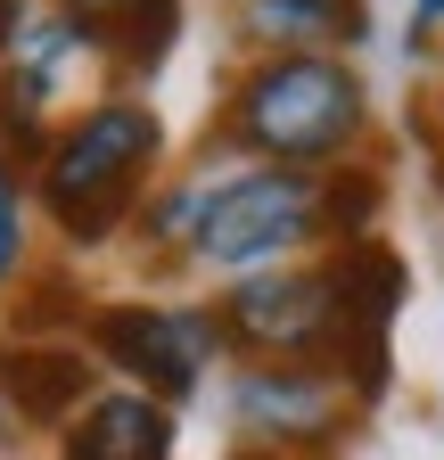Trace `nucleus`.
Masks as SVG:
<instances>
[{"instance_id":"f257e3e1","label":"nucleus","mask_w":444,"mask_h":460,"mask_svg":"<svg viewBox=\"0 0 444 460\" xmlns=\"http://www.w3.org/2000/svg\"><path fill=\"white\" fill-rule=\"evenodd\" d=\"M370 124L354 66H338L329 49H289V58H255L231 83V140L263 164L289 172H329Z\"/></svg>"},{"instance_id":"f03ea898","label":"nucleus","mask_w":444,"mask_h":460,"mask_svg":"<svg viewBox=\"0 0 444 460\" xmlns=\"http://www.w3.org/2000/svg\"><path fill=\"white\" fill-rule=\"evenodd\" d=\"M164 156V124L140 99H99L41 148V206L58 214V230L75 247H99L132 222V206L156 181Z\"/></svg>"},{"instance_id":"7ed1b4c3","label":"nucleus","mask_w":444,"mask_h":460,"mask_svg":"<svg viewBox=\"0 0 444 460\" xmlns=\"http://www.w3.org/2000/svg\"><path fill=\"white\" fill-rule=\"evenodd\" d=\"M313 239H321V172L247 164V172H231V181L206 190L190 263L247 279V271H271V263H297Z\"/></svg>"},{"instance_id":"20e7f679","label":"nucleus","mask_w":444,"mask_h":460,"mask_svg":"<svg viewBox=\"0 0 444 460\" xmlns=\"http://www.w3.org/2000/svg\"><path fill=\"white\" fill-rule=\"evenodd\" d=\"M83 337H91V362L99 370H116L124 386H140L156 402L198 394L214 362H231V337H222V313L214 305H156V296L91 305Z\"/></svg>"},{"instance_id":"39448f33","label":"nucleus","mask_w":444,"mask_h":460,"mask_svg":"<svg viewBox=\"0 0 444 460\" xmlns=\"http://www.w3.org/2000/svg\"><path fill=\"white\" fill-rule=\"evenodd\" d=\"M222 337L247 362H329L338 345V296L321 263H271L222 288Z\"/></svg>"},{"instance_id":"423d86ee","label":"nucleus","mask_w":444,"mask_h":460,"mask_svg":"<svg viewBox=\"0 0 444 460\" xmlns=\"http://www.w3.org/2000/svg\"><path fill=\"white\" fill-rule=\"evenodd\" d=\"M346 411H354V394L329 362H239L231 370V420L255 452L321 460V444H338Z\"/></svg>"},{"instance_id":"0eeeda50","label":"nucleus","mask_w":444,"mask_h":460,"mask_svg":"<svg viewBox=\"0 0 444 460\" xmlns=\"http://www.w3.org/2000/svg\"><path fill=\"white\" fill-rule=\"evenodd\" d=\"M91 49H99V33H91L75 9H58V0L33 9V0H25L9 49H0V140L33 148L41 124L58 115V91L75 83V66H83Z\"/></svg>"},{"instance_id":"6e6552de","label":"nucleus","mask_w":444,"mask_h":460,"mask_svg":"<svg viewBox=\"0 0 444 460\" xmlns=\"http://www.w3.org/2000/svg\"><path fill=\"white\" fill-rule=\"evenodd\" d=\"M91 394H99L91 345H67V337H9L0 345V402H9V420L58 436Z\"/></svg>"},{"instance_id":"1a4fd4ad","label":"nucleus","mask_w":444,"mask_h":460,"mask_svg":"<svg viewBox=\"0 0 444 460\" xmlns=\"http://www.w3.org/2000/svg\"><path fill=\"white\" fill-rule=\"evenodd\" d=\"M173 444H182L173 402H156L140 386H99L58 428V460H173Z\"/></svg>"},{"instance_id":"9d476101","label":"nucleus","mask_w":444,"mask_h":460,"mask_svg":"<svg viewBox=\"0 0 444 460\" xmlns=\"http://www.w3.org/2000/svg\"><path fill=\"white\" fill-rule=\"evenodd\" d=\"M239 25L271 58H289V49H321V41H354L362 33V0H247Z\"/></svg>"},{"instance_id":"9b49d317","label":"nucleus","mask_w":444,"mask_h":460,"mask_svg":"<svg viewBox=\"0 0 444 460\" xmlns=\"http://www.w3.org/2000/svg\"><path fill=\"white\" fill-rule=\"evenodd\" d=\"M378 198H386V181L370 164H329L321 172V239H370Z\"/></svg>"},{"instance_id":"f8f14e48","label":"nucleus","mask_w":444,"mask_h":460,"mask_svg":"<svg viewBox=\"0 0 444 460\" xmlns=\"http://www.w3.org/2000/svg\"><path fill=\"white\" fill-rule=\"evenodd\" d=\"M173 33H182V0H140V9L107 33V58H124L132 75H148L164 49H173Z\"/></svg>"},{"instance_id":"ddd939ff","label":"nucleus","mask_w":444,"mask_h":460,"mask_svg":"<svg viewBox=\"0 0 444 460\" xmlns=\"http://www.w3.org/2000/svg\"><path fill=\"white\" fill-rule=\"evenodd\" d=\"M17 263H25V198H17V172L0 164V288L17 279Z\"/></svg>"},{"instance_id":"4468645a","label":"nucleus","mask_w":444,"mask_h":460,"mask_svg":"<svg viewBox=\"0 0 444 460\" xmlns=\"http://www.w3.org/2000/svg\"><path fill=\"white\" fill-rule=\"evenodd\" d=\"M58 9H75V17H83V25L99 33V49H107V33H116V25H124V17L140 9V0H58Z\"/></svg>"},{"instance_id":"2eb2a0df","label":"nucleus","mask_w":444,"mask_h":460,"mask_svg":"<svg viewBox=\"0 0 444 460\" xmlns=\"http://www.w3.org/2000/svg\"><path fill=\"white\" fill-rule=\"evenodd\" d=\"M436 25H444V0H412V33H420V41H428V33H436Z\"/></svg>"},{"instance_id":"dca6fc26","label":"nucleus","mask_w":444,"mask_h":460,"mask_svg":"<svg viewBox=\"0 0 444 460\" xmlns=\"http://www.w3.org/2000/svg\"><path fill=\"white\" fill-rule=\"evenodd\" d=\"M17 17H25V0H0V49H9V33H17Z\"/></svg>"},{"instance_id":"f3484780","label":"nucleus","mask_w":444,"mask_h":460,"mask_svg":"<svg viewBox=\"0 0 444 460\" xmlns=\"http://www.w3.org/2000/svg\"><path fill=\"white\" fill-rule=\"evenodd\" d=\"M0 428H9V402H0Z\"/></svg>"}]
</instances>
